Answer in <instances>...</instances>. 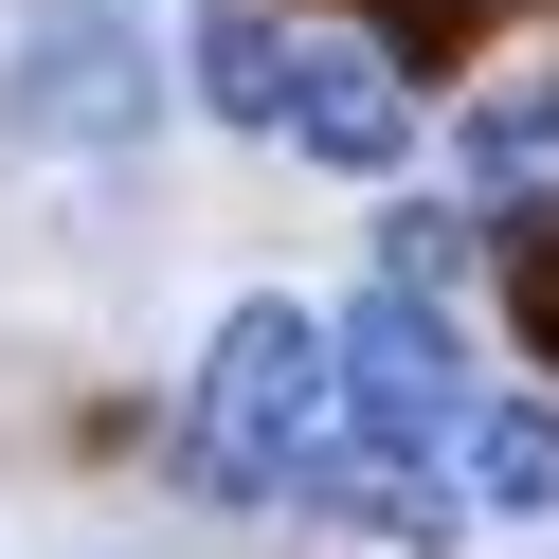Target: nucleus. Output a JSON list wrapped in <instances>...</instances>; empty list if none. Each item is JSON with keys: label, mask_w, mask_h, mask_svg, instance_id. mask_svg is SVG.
I'll use <instances>...</instances> for the list:
<instances>
[{"label": "nucleus", "mask_w": 559, "mask_h": 559, "mask_svg": "<svg viewBox=\"0 0 559 559\" xmlns=\"http://www.w3.org/2000/svg\"><path fill=\"white\" fill-rule=\"evenodd\" d=\"M325 397H343V451H379V469H451V433H469V343L433 325L415 289H361L325 325Z\"/></svg>", "instance_id": "f03ea898"}, {"label": "nucleus", "mask_w": 559, "mask_h": 559, "mask_svg": "<svg viewBox=\"0 0 559 559\" xmlns=\"http://www.w3.org/2000/svg\"><path fill=\"white\" fill-rule=\"evenodd\" d=\"M451 181H469V217H542V199H559V91H506V109H469Z\"/></svg>", "instance_id": "39448f33"}, {"label": "nucleus", "mask_w": 559, "mask_h": 559, "mask_svg": "<svg viewBox=\"0 0 559 559\" xmlns=\"http://www.w3.org/2000/svg\"><path fill=\"white\" fill-rule=\"evenodd\" d=\"M199 91H217L235 127H289V37H271V19H235V0H217V19H199Z\"/></svg>", "instance_id": "423d86ee"}, {"label": "nucleus", "mask_w": 559, "mask_h": 559, "mask_svg": "<svg viewBox=\"0 0 559 559\" xmlns=\"http://www.w3.org/2000/svg\"><path fill=\"white\" fill-rule=\"evenodd\" d=\"M451 506H559V397H469Z\"/></svg>", "instance_id": "20e7f679"}, {"label": "nucleus", "mask_w": 559, "mask_h": 559, "mask_svg": "<svg viewBox=\"0 0 559 559\" xmlns=\"http://www.w3.org/2000/svg\"><path fill=\"white\" fill-rule=\"evenodd\" d=\"M523 325H542V343H559V253H523Z\"/></svg>", "instance_id": "0eeeda50"}, {"label": "nucleus", "mask_w": 559, "mask_h": 559, "mask_svg": "<svg viewBox=\"0 0 559 559\" xmlns=\"http://www.w3.org/2000/svg\"><path fill=\"white\" fill-rule=\"evenodd\" d=\"M271 145L343 163V181H397V163H415V109H397V73H379L361 37H307V55H289V127H271Z\"/></svg>", "instance_id": "7ed1b4c3"}, {"label": "nucleus", "mask_w": 559, "mask_h": 559, "mask_svg": "<svg viewBox=\"0 0 559 559\" xmlns=\"http://www.w3.org/2000/svg\"><path fill=\"white\" fill-rule=\"evenodd\" d=\"M307 451H343V397H325V325L307 307H235L217 361H199V415H181V469L235 487V506H289Z\"/></svg>", "instance_id": "f257e3e1"}]
</instances>
